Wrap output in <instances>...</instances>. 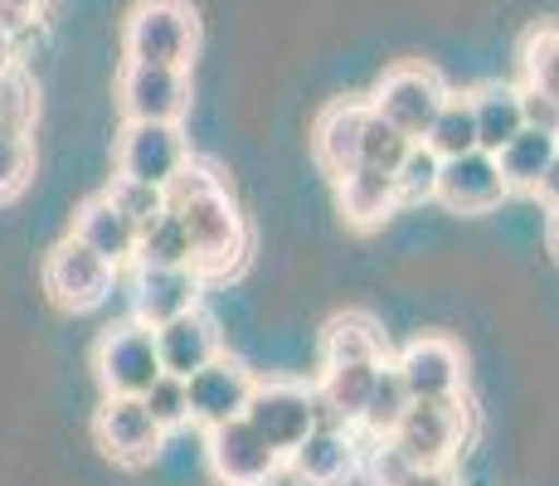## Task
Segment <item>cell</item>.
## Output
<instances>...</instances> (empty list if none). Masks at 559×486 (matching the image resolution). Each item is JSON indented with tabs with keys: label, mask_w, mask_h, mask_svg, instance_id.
<instances>
[{
	"label": "cell",
	"mask_w": 559,
	"mask_h": 486,
	"mask_svg": "<svg viewBox=\"0 0 559 486\" xmlns=\"http://www.w3.org/2000/svg\"><path fill=\"white\" fill-rule=\"evenodd\" d=\"M166 210L186 224L190 268H195L204 283L239 273L243 258H249V224H243L229 186H224V176L210 161L190 156L166 180Z\"/></svg>",
	"instance_id": "6da1fadb"
},
{
	"label": "cell",
	"mask_w": 559,
	"mask_h": 486,
	"mask_svg": "<svg viewBox=\"0 0 559 486\" xmlns=\"http://www.w3.org/2000/svg\"><path fill=\"white\" fill-rule=\"evenodd\" d=\"M200 45V15L190 0H142L122 25V54L132 63L190 69Z\"/></svg>",
	"instance_id": "7a4b0ae2"
},
{
	"label": "cell",
	"mask_w": 559,
	"mask_h": 486,
	"mask_svg": "<svg viewBox=\"0 0 559 486\" xmlns=\"http://www.w3.org/2000/svg\"><path fill=\"white\" fill-rule=\"evenodd\" d=\"M390 438L414 467H453L462 438H467V404L462 399H414Z\"/></svg>",
	"instance_id": "3957f363"
},
{
	"label": "cell",
	"mask_w": 559,
	"mask_h": 486,
	"mask_svg": "<svg viewBox=\"0 0 559 486\" xmlns=\"http://www.w3.org/2000/svg\"><path fill=\"white\" fill-rule=\"evenodd\" d=\"M443 103H448V83H443V73L428 69V63H394L370 97L374 112L390 127H400L408 142H424L433 117L443 112Z\"/></svg>",
	"instance_id": "277c9868"
},
{
	"label": "cell",
	"mask_w": 559,
	"mask_h": 486,
	"mask_svg": "<svg viewBox=\"0 0 559 486\" xmlns=\"http://www.w3.org/2000/svg\"><path fill=\"white\" fill-rule=\"evenodd\" d=\"M117 103L127 122H180L190 112V69L132 63L117 69Z\"/></svg>",
	"instance_id": "5b68a950"
},
{
	"label": "cell",
	"mask_w": 559,
	"mask_h": 486,
	"mask_svg": "<svg viewBox=\"0 0 559 486\" xmlns=\"http://www.w3.org/2000/svg\"><path fill=\"white\" fill-rule=\"evenodd\" d=\"M93 365H98V380L107 394H132L142 399L146 389L160 380V355H156V331L142 327V321H122L98 341L93 351Z\"/></svg>",
	"instance_id": "8992f818"
},
{
	"label": "cell",
	"mask_w": 559,
	"mask_h": 486,
	"mask_svg": "<svg viewBox=\"0 0 559 486\" xmlns=\"http://www.w3.org/2000/svg\"><path fill=\"white\" fill-rule=\"evenodd\" d=\"M243 418H249L258 434H263L287 458V452H293L297 442H302L311 428L321 424V399H317V389H307V384L267 380V384L253 389L249 414H243Z\"/></svg>",
	"instance_id": "52a82bcc"
},
{
	"label": "cell",
	"mask_w": 559,
	"mask_h": 486,
	"mask_svg": "<svg viewBox=\"0 0 559 486\" xmlns=\"http://www.w3.org/2000/svg\"><path fill=\"white\" fill-rule=\"evenodd\" d=\"M210 472L219 477V486H267L283 472V452L273 448L249 418H234V424L210 428Z\"/></svg>",
	"instance_id": "ba28073f"
},
{
	"label": "cell",
	"mask_w": 559,
	"mask_h": 486,
	"mask_svg": "<svg viewBox=\"0 0 559 486\" xmlns=\"http://www.w3.org/2000/svg\"><path fill=\"white\" fill-rule=\"evenodd\" d=\"M112 277H117V268L103 263L98 253H88L79 239L53 244L45 258V292L53 297V307H63V311L103 307L107 292H112Z\"/></svg>",
	"instance_id": "9c48e42d"
},
{
	"label": "cell",
	"mask_w": 559,
	"mask_h": 486,
	"mask_svg": "<svg viewBox=\"0 0 559 486\" xmlns=\"http://www.w3.org/2000/svg\"><path fill=\"white\" fill-rule=\"evenodd\" d=\"M190 161L186 132L180 122H127L122 142H117V176L142 180V186H160Z\"/></svg>",
	"instance_id": "30bf717a"
},
{
	"label": "cell",
	"mask_w": 559,
	"mask_h": 486,
	"mask_svg": "<svg viewBox=\"0 0 559 486\" xmlns=\"http://www.w3.org/2000/svg\"><path fill=\"white\" fill-rule=\"evenodd\" d=\"M287 467L302 486H346L360 472V438L336 418H321L311 434L287 452Z\"/></svg>",
	"instance_id": "8fae6325"
},
{
	"label": "cell",
	"mask_w": 559,
	"mask_h": 486,
	"mask_svg": "<svg viewBox=\"0 0 559 486\" xmlns=\"http://www.w3.org/2000/svg\"><path fill=\"white\" fill-rule=\"evenodd\" d=\"M186 389H190V418L204 428H219V424H234V418L249 414L258 380L249 375L243 360L219 355V360H210L200 375H190Z\"/></svg>",
	"instance_id": "7c38bea8"
},
{
	"label": "cell",
	"mask_w": 559,
	"mask_h": 486,
	"mask_svg": "<svg viewBox=\"0 0 559 486\" xmlns=\"http://www.w3.org/2000/svg\"><path fill=\"white\" fill-rule=\"evenodd\" d=\"M394 370L408 389V399H462L467 365L448 336H418L394 355Z\"/></svg>",
	"instance_id": "4fadbf2b"
},
{
	"label": "cell",
	"mask_w": 559,
	"mask_h": 486,
	"mask_svg": "<svg viewBox=\"0 0 559 486\" xmlns=\"http://www.w3.org/2000/svg\"><path fill=\"white\" fill-rule=\"evenodd\" d=\"M93 434H98L107 458L122 462V467L152 462L160 452V438H166L156 428V418L146 414V404L132 394H107V404L98 408V418H93Z\"/></svg>",
	"instance_id": "5bb4252c"
},
{
	"label": "cell",
	"mask_w": 559,
	"mask_h": 486,
	"mask_svg": "<svg viewBox=\"0 0 559 486\" xmlns=\"http://www.w3.org/2000/svg\"><path fill=\"white\" fill-rule=\"evenodd\" d=\"M156 355H160V375H176V380H190L200 375L210 360L224 355L219 327H214L210 311H186V317L156 327Z\"/></svg>",
	"instance_id": "9a60e30c"
},
{
	"label": "cell",
	"mask_w": 559,
	"mask_h": 486,
	"mask_svg": "<svg viewBox=\"0 0 559 486\" xmlns=\"http://www.w3.org/2000/svg\"><path fill=\"white\" fill-rule=\"evenodd\" d=\"M200 287L204 277L195 268H136L132 283V307L142 327H166V321L186 317V311L200 307Z\"/></svg>",
	"instance_id": "2e32d148"
},
{
	"label": "cell",
	"mask_w": 559,
	"mask_h": 486,
	"mask_svg": "<svg viewBox=\"0 0 559 486\" xmlns=\"http://www.w3.org/2000/svg\"><path fill=\"white\" fill-rule=\"evenodd\" d=\"M507 194L511 190H507V180H501L497 156H487V151L453 156V161H443V170H438V200H443L448 210L481 214V210H491V204H501Z\"/></svg>",
	"instance_id": "e0dca14e"
},
{
	"label": "cell",
	"mask_w": 559,
	"mask_h": 486,
	"mask_svg": "<svg viewBox=\"0 0 559 486\" xmlns=\"http://www.w3.org/2000/svg\"><path fill=\"white\" fill-rule=\"evenodd\" d=\"M365 112H370V103H356V97H341V103H331L326 112L317 117V127H311V151H317L321 170H326L331 180L350 176V170L360 166V132H365Z\"/></svg>",
	"instance_id": "ac0fdd59"
},
{
	"label": "cell",
	"mask_w": 559,
	"mask_h": 486,
	"mask_svg": "<svg viewBox=\"0 0 559 486\" xmlns=\"http://www.w3.org/2000/svg\"><path fill=\"white\" fill-rule=\"evenodd\" d=\"M73 239L112 268L136 258V229L127 224V214L117 210L107 194H93V200L79 204V214H73Z\"/></svg>",
	"instance_id": "d6986e66"
},
{
	"label": "cell",
	"mask_w": 559,
	"mask_h": 486,
	"mask_svg": "<svg viewBox=\"0 0 559 486\" xmlns=\"http://www.w3.org/2000/svg\"><path fill=\"white\" fill-rule=\"evenodd\" d=\"M390 360V341H384L380 321L370 311H341L326 321L321 336V370L331 365H384Z\"/></svg>",
	"instance_id": "ffe728a7"
},
{
	"label": "cell",
	"mask_w": 559,
	"mask_h": 486,
	"mask_svg": "<svg viewBox=\"0 0 559 486\" xmlns=\"http://www.w3.org/2000/svg\"><path fill=\"white\" fill-rule=\"evenodd\" d=\"M336 200H341V214H346L350 229H380V224L400 210V186H394L390 170L356 166L350 176L336 180Z\"/></svg>",
	"instance_id": "44dd1931"
},
{
	"label": "cell",
	"mask_w": 559,
	"mask_h": 486,
	"mask_svg": "<svg viewBox=\"0 0 559 486\" xmlns=\"http://www.w3.org/2000/svg\"><path fill=\"white\" fill-rule=\"evenodd\" d=\"M467 97H472V117H477V151L497 156L511 137L525 132L521 88H511V83H481Z\"/></svg>",
	"instance_id": "7402d4cb"
},
{
	"label": "cell",
	"mask_w": 559,
	"mask_h": 486,
	"mask_svg": "<svg viewBox=\"0 0 559 486\" xmlns=\"http://www.w3.org/2000/svg\"><path fill=\"white\" fill-rule=\"evenodd\" d=\"M384 365H390V360H384ZM384 365H331V370H321V384H317L321 418H336V424L356 428Z\"/></svg>",
	"instance_id": "603a6c76"
},
{
	"label": "cell",
	"mask_w": 559,
	"mask_h": 486,
	"mask_svg": "<svg viewBox=\"0 0 559 486\" xmlns=\"http://www.w3.org/2000/svg\"><path fill=\"white\" fill-rule=\"evenodd\" d=\"M559 151V137L555 132H540V127H525L521 137H511L507 146L497 151V166H501V180H507V190H540L545 170H550Z\"/></svg>",
	"instance_id": "cb8c5ba5"
},
{
	"label": "cell",
	"mask_w": 559,
	"mask_h": 486,
	"mask_svg": "<svg viewBox=\"0 0 559 486\" xmlns=\"http://www.w3.org/2000/svg\"><path fill=\"white\" fill-rule=\"evenodd\" d=\"M424 146L433 151L438 161H453V156H467V151H477V117H472V97L467 93H448L443 112L433 117V127H428Z\"/></svg>",
	"instance_id": "d4e9b609"
},
{
	"label": "cell",
	"mask_w": 559,
	"mask_h": 486,
	"mask_svg": "<svg viewBox=\"0 0 559 486\" xmlns=\"http://www.w3.org/2000/svg\"><path fill=\"white\" fill-rule=\"evenodd\" d=\"M136 268H190V239L186 224L170 210H160L142 234H136Z\"/></svg>",
	"instance_id": "484cf974"
},
{
	"label": "cell",
	"mask_w": 559,
	"mask_h": 486,
	"mask_svg": "<svg viewBox=\"0 0 559 486\" xmlns=\"http://www.w3.org/2000/svg\"><path fill=\"white\" fill-rule=\"evenodd\" d=\"M414 404L408 399V389H404V380H400V370H394V360L380 370V380H374V389H370V404H365V414H360V424L356 428H365L370 438H390L394 428H400V418H404V408Z\"/></svg>",
	"instance_id": "4316f807"
},
{
	"label": "cell",
	"mask_w": 559,
	"mask_h": 486,
	"mask_svg": "<svg viewBox=\"0 0 559 486\" xmlns=\"http://www.w3.org/2000/svg\"><path fill=\"white\" fill-rule=\"evenodd\" d=\"M521 69H525V88L559 103V25H535L531 35H525Z\"/></svg>",
	"instance_id": "83f0119b"
},
{
	"label": "cell",
	"mask_w": 559,
	"mask_h": 486,
	"mask_svg": "<svg viewBox=\"0 0 559 486\" xmlns=\"http://www.w3.org/2000/svg\"><path fill=\"white\" fill-rule=\"evenodd\" d=\"M39 117V88L20 63H0V127L5 132H25Z\"/></svg>",
	"instance_id": "f1b7e54d"
},
{
	"label": "cell",
	"mask_w": 559,
	"mask_h": 486,
	"mask_svg": "<svg viewBox=\"0 0 559 486\" xmlns=\"http://www.w3.org/2000/svg\"><path fill=\"white\" fill-rule=\"evenodd\" d=\"M408 146H414V142H408V137L400 132V127H390V122H384V117L374 112V107H370V112H365V132H360V166L390 170V176H394V170L404 166Z\"/></svg>",
	"instance_id": "f546056e"
},
{
	"label": "cell",
	"mask_w": 559,
	"mask_h": 486,
	"mask_svg": "<svg viewBox=\"0 0 559 486\" xmlns=\"http://www.w3.org/2000/svg\"><path fill=\"white\" fill-rule=\"evenodd\" d=\"M103 194L127 214V224H132L136 234H142L146 224L166 210V190H160V186H142V180H127V176H112V186H107Z\"/></svg>",
	"instance_id": "4dcf8cb0"
},
{
	"label": "cell",
	"mask_w": 559,
	"mask_h": 486,
	"mask_svg": "<svg viewBox=\"0 0 559 486\" xmlns=\"http://www.w3.org/2000/svg\"><path fill=\"white\" fill-rule=\"evenodd\" d=\"M438 170H443V161L433 156L424 142L408 146L404 166L394 170V186H400V204H418V200H433L438 194Z\"/></svg>",
	"instance_id": "1f68e13d"
},
{
	"label": "cell",
	"mask_w": 559,
	"mask_h": 486,
	"mask_svg": "<svg viewBox=\"0 0 559 486\" xmlns=\"http://www.w3.org/2000/svg\"><path fill=\"white\" fill-rule=\"evenodd\" d=\"M142 404H146V414L156 418L160 434L190 424V389H186V380H176V375H160V380L142 394Z\"/></svg>",
	"instance_id": "d6a6232c"
},
{
	"label": "cell",
	"mask_w": 559,
	"mask_h": 486,
	"mask_svg": "<svg viewBox=\"0 0 559 486\" xmlns=\"http://www.w3.org/2000/svg\"><path fill=\"white\" fill-rule=\"evenodd\" d=\"M360 477L370 486H404L414 477V462L394 448V438H370V448L360 452Z\"/></svg>",
	"instance_id": "836d02e7"
},
{
	"label": "cell",
	"mask_w": 559,
	"mask_h": 486,
	"mask_svg": "<svg viewBox=\"0 0 559 486\" xmlns=\"http://www.w3.org/2000/svg\"><path fill=\"white\" fill-rule=\"evenodd\" d=\"M29 166H35L29 137L25 132H5V127H0V200H10V194L25 190Z\"/></svg>",
	"instance_id": "e575fe53"
},
{
	"label": "cell",
	"mask_w": 559,
	"mask_h": 486,
	"mask_svg": "<svg viewBox=\"0 0 559 486\" xmlns=\"http://www.w3.org/2000/svg\"><path fill=\"white\" fill-rule=\"evenodd\" d=\"M521 107H525V127H540V132L559 137V103L535 88H521Z\"/></svg>",
	"instance_id": "d590c367"
},
{
	"label": "cell",
	"mask_w": 559,
	"mask_h": 486,
	"mask_svg": "<svg viewBox=\"0 0 559 486\" xmlns=\"http://www.w3.org/2000/svg\"><path fill=\"white\" fill-rule=\"evenodd\" d=\"M35 10H39V0H0V39L35 25Z\"/></svg>",
	"instance_id": "8d00e7d4"
},
{
	"label": "cell",
	"mask_w": 559,
	"mask_h": 486,
	"mask_svg": "<svg viewBox=\"0 0 559 486\" xmlns=\"http://www.w3.org/2000/svg\"><path fill=\"white\" fill-rule=\"evenodd\" d=\"M404 486H457V472L453 467H414V477Z\"/></svg>",
	"instance_id": "74e56055"
},
{
	"label": "cell",
	"mask_w": 559,
	"mask_h": 486,
	"mask_svg": "<svg viewBox=\"0 0 559 486\" xmlns=\"http://www.w3.org/2000/svg\"><path fill=\"white\" fill-rule=\"evenodd\" d=\"M540 194L545 204H550V210H559V151H555V161H550V170H545V180H540Z\"/></svg>",
	"instance_id": "f35d334b"
},
{
	"label": "cell",
	"mask_w": 559,
	"mask_h": 486,
	"mask_svg": "<svg viewBox=\"0 0 559 486\" xmlns=\"http://www.w3.org/2000/svg\"><path fill=\"white\" fill-rule=\"evenodd\" d=\"M545 239H550V253L559 258V210H550V229H545Z\"/></svg>",
	"instance_id": "ab89813d"
},
{
	"label": "cell",
	"mask_w": 559,
	"mask_h": 486,
	"mask_svg": "<svg viewBox=\"0 0 559 486\" xmlns=\"http://www.w3.org/2000/svg\"><path fill=\"white\" fill-rule=\"evenodd\" d=\"M0 63H5V59H0Z\"/></svg>",
	"instance_id": "60d3db41"
}]
</instances>
